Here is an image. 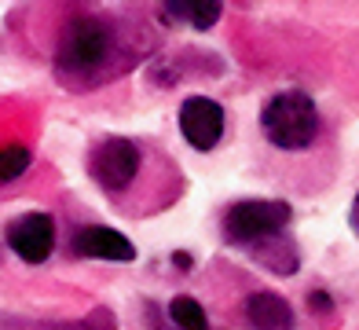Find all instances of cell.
Here are the masks:
<instances>
[{
    "label": "cell",
    "instance_id": "7c38bea8",
    "mask_svg": "<svg viewBox=\"0 0 359 330\" xmlns=\"http://www.w3.org/2000/svg\"><path fill=\"white\" fill-rule=\"evenodd\" d=\"M29 169V147L22 143H8L0 147V184H11Z\"/></svg>",
    "mask_w": 359,
    "mask_h": 330
},
{
    "label": "cell",
    "instance_id": "9c48e42d",
    "mask_svg": "<svg viewBox=\"0 0 359 330\" xmlns=\"http://www.w3.org/2000/svg\"><path fill=\"white\" fill-rule=\"evenodd\" d=\"M253 250V257L264 264V268H271L275 275H293L297 272V250H293V242L283 235H268V239H260V242H253L250 246Z\"/></svg>",
    "mask_w": 359,
    "mask_h": 330
},
{
    "label": "cell",
    "instance_id": "5bb4252c",
    "mask_svg": "<svg viewBox=\"0 0 359 330\" xmlns=\"http://www.w3.org/2000/svg\"><path fill=\"white\" fill-rule=\"evenodd\" d=\"M312 308H330V301H326V293H312Z\"/></svg>",
    "mask_w": 359,
    "mask_h": 330
},
{
    "label": "cell",
    "instance_id": "ba28073f",
    "mask_svg": "<svg viewBox=\"0 0 359 330\" xmlns=\"http://www.w3.org/2000/svg\"><path fill=\"white\" fill-rule=\"evenodd\" d=\"M246 316L253 326L260 330H290L293 326V308L283 293H271V290H260L246 301Z\"/></svg>",
    "mask_w": 359,
    "mask_h": 330
},
{
    "label": "cell",
    "instance_id": "2e32d148",
    "mask_svg": "<svg viewBox=\"0 0 359 330\" xmlns=\"http://www.w3.org/2000/svg\"><path fill=\"white\" fill-rule=\"evenodd\" d=\"M172 260H176V264H180V268H184V272H187V268H191V257H187V253H176V257H172Z\"/></svg>",
    "mask_w": 359,
    "mask_h": 330
},
{
    "label": "cell",
    "instance_id": "52a82bcc",
    "mask_svg": "<svg viewBox=\"0 0 359 330\" xmlns=\"http://www.w3.org/2000/svg\"><path fill=\"white\" fill-rule=\"evenodd\" d=\"M74 253L77 257H103V260H133L136 246L128 242L121 231L92 224V227H81L74 235Z\"/></svg>",
    "mask_w": 359,
    "mask_h": 330
},
{
    "label": "cell",
    "instance_id": "3957f363",
    "mask_svg": "<svg viewBox=\"0 0 359 330\" xmlns=\"http://www.w3.org/2000/svg\"><path fill=\"white\" fill-rule=\"evenodd\" d=\"M107 26L100 19H88L81 15L74 19L67 29H62V41H59V66L70 74H88L103 62L107 55Z\"/></svg>",
    "mask_w": 359,
    "mask_h": 330
},
{
    "label": "cell",
    "instance_id": "8fae6325",
    "mask_svg": "<svg viewBox=\"0 0 359 330\" xmlns=\"http://www.w3.org/2000/svg\"><path fill=\"white\" fill-rule=\"evenodd\" d=\"M169 319H172L180 330H209L205 312H202V305L194 301V297H176L172 308H169Z\"/></svg>",
    "mask_w": 359,
    "mask_h": 330
},
{
    "label": "cell",
    "instance_id": "6da1fadb",
    "mask_svg": "<svg viewBox=\"0 0 359 330\" xmlns=\"http://www.w3.org/2000/svg\"><path fill=\"white\" fill-rule=\"evenodd\" d=\"M260 125H264V136L283 147V151H301L316 140L319 132V110L312 103V95L304 92H279L260 114Z\"/></svg>",
    "mask_w": 359,
    "mask_h": 330
},
{
    "label": "cell",
    "instance_id": "4fadbf2b",
    "mask_svg": "<svg viewBox=\"0 0 359 330\" xmlns=\"http://www.w3.org/2000/svg\"><path fill=\"white\" fill-rule=\"evenodd\" d=\"M143 319H147V330H176V326H169L165 316H161L158 305H147V308H143Z\"/></svg>",
    "mask_w": 359,
    "mask_h": 330
},
{
    "label": "cell",
    "instance_id": "30bf717a",
    "mask_svg": "<svg viewBox=\"0 0 359 330\" xmlns=\"http://www.w3.org/2000/svg\"><path fill=\"white\" fill-rule=\"evenodd\" d=\"M172 19H187L194 29H205L220 19V4L217 0H176V4L165 8Z\"/></svg>",
    "mask_w": 359,
    "mask_h": 330
},
{
    "label": "cell",
    "instance_id": "5b68a950",
    "mask_svg": "<svg viewBox=\"0 0 359 330\" xmlns=\"http://www.w3.org/2000/svg\"><path fill=\"white\" fill-rule=\"evenodd\" d=\"M180 132H184V140L191 147H198V151H213L224 136V110L220 103L205 95H191L184 99V107H180Z\"/></svg>",
    "mask_w": 359,
    "mask_h": 330
},
{
    "label": "cell",
    "instance_id": "8992f818",
    "mask_svg": "<svg viewBox=\"0 0 359 330\" xmlns=\"http://www.w3.org/2000/svg\"><path fill=\"white\" fill-rule=\"evenodd\" d=\"M8 246L26 264L48 260V253H52V246H55L52 217H48V213H22V217L11 220V227H8Z\"/></svg>",
    "mask_w": 359,
    "mask_h": 330
},
{
    "label": "cell",
    "instance_id": "277c9868",
    "mask_svg": "<svg viewBox=\"0 0 359 330\" xmlns=\"http://www.w3.org/2000/svg\"><path fill=\"white\" fill-rule=\"evenodd\" d=\"M88 169H92L95 180H100V187H107V191H125V187L136 180V173H140V151H136L133 140L110 136V140H103V143L92 151Z\"/></svg>",
    "mask_w": 359,
    "mask_h": 330
},
{
    "label": "cell",
    "instance_id": "7a4b0ae2",
    "mask_svg": "<svg viewBox=\"0 0 359 330\" xmlns=\"http://www.w3.org/2000/svg\"><path fill=\"white\" fill-rule=\"evenodd\" d=\"M290 224V206L286 202H264V198H257V202H238L227 209L224 217V235L227 242H238V246H253L268 235H279V231Z\"/></svg>",
    "mask_w": 359,
    "mask_h": 330
},
{
    "label": "cell",
    "instance_id": "9a60e30c",
    "mask_svg": "<svg viewBox=\"0 0 359 330\" xmlns=\"http://www.w3.org/2000/svg\"><path fill=\"white\" fill-rule=\"evenodd\" d=\"M352 227L359 231V194H355V202H352Z\"/></svg>",
    "mask_w": 359,
    "mask_h": 330
}]
</instances>
